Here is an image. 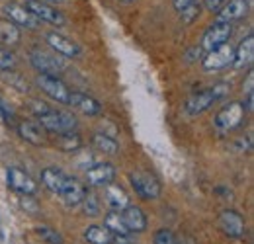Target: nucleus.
<instances>
[{
	"mask_svg": "<svg viewBox=\"0 0 254 244\" xmlns=\"http://www.w3.org/2000/svg\"><path fill=\"white\" fill-rule=\"evenodd\" d=\"M197 59H203V51L201 47H191L190 51L186 53V61H197Z\"/></svg>",
	"mask_w": 254,
	"mask_h": 244,
	"instance_id": "obj_37",
	"label": "nucleus"
},
{
	"mask_svg": "<svg viewBox=\"0 0 254 244\" xmlns=\"http://www.w3.org/2000/svg\"><path fill=\"white\" fill-rule=\"evenodd\" d=\"M104 201L108 203V207L112 211H124L129 205V195L126 193V189L118 183H108L104 189Z\"/></svg>",
	"mask_w": 254,
	"mask_h": 244,
	"instance_id": "obj_18",
	"label": "nucleus"
},
{
	"mask_svg": "<svg viewBox=\"0 0 254 244\" xmlns=\"http://www.w3.org/2000/svg\"><path fill=\"white\" fill-rule=\"evenodd\" d=\"M26 8L33 14V18L41 24V22H47L51 26H57V28H63L66 24L64 16L61 14V10H57V6L53 4H47L43 0H26Z\"/></svg>",
	"mask_w": 254,
	"mask_h": 244,
	"instance_id": "obj_3",
	"label": "nucleus"
},
{
	"mask_svg": "<svg viewBox=\"0 0 254 244\" xmlns=\"http://www.w3.org/2000/svg\"><path fill=\"white\" fill-rule=\"evenodd\" d=\"M120 213H122V219H124L129 233H145L147 231V217H145L141 207L127 205L126 209L120 211Z\"/></svg>",
	"mask_w": 254,
	"mask_h": 244,
	"instance_id": "obj_19",
	"label": "nucleus"
},
{
	"mask_svg": "<svg viewBox=\"0 0 254 244\" xmlns=\"http://www.w3.org/2000/svg\"><path fill=\"white\" fill-rule=\"evenodd\" d=\"M64 180H66V174H64L63 170L55 168V166H49V168H45V170L41 172V183H43L51 193L61 195Z\"/></svg>",
	"mask_w": 254,
	"mask_h": 244,
	"instance_id": "obj_20",
	"label": "nucleus"
},
{
	"mask_svg": "<svg viewBox=\"0 0 254 244\" xmlns=\"http://www.w3.org/2000/svg\"><path fill=\"white\" fill-rule=\"evenodd\" d=\"M0 118H2L4 122H8V123L14 120V112L10 110V106H8V104H6L2 98H0Z\"/></svg>",
	"mask_w": 254,
	"mask_h": 244,
	"instance_id": "obj_35",
	"label": "nucleus"
},
{
	"mask_svg": "<svg viewBox=\"0 0 254 244\" xmlns=\"http://www.w3.org/2000/svg\"><path fill=\"white\" fill-rule=\"evenodd\" d=\"M199 12H201V6L193 2L190 6H186L184 10H180V18H182V22H184L186 26H190V24H193V22L199 18Z\"/></svg>",
	"mask_w": 254,
	"mask_h": 244,
	"instance_id": "obj_30",
	"label": "nucleus"
},
{
	"mask_svg": "<svg viewBox=\"0 0 254 244\" xmlns=\"http://www.w3.org/2000/svg\"><path fill=\"white\" fill-rule=\"evenodd\" d=\"M37 123H39L45 131L63 135V133H68V131H74L78 122H76V118H74L70 112H64V110H49V112H45L43 116L37 118Z\"/></svg>",
	"mask_w": 254,
	"mask_h": 244,
	"instance_id": "obj_2",
	"label": "nucleus"
},
{
	"mask_svg": "<svg viewBox=\"0 0 254 244\" xmlns=\"http://www.w3.org/2000/svg\"><path fill=\"white\" fill-rule=\"evenodd\" d=\"M4 80L6 82H10V84H16V88L20 92H28V82H24L18 74H14V72H10V76H4Z\"/></svg>",
	"mask_w": 254,
	"mask_h": 244,
	"instance_id": "obj_33",
	"label": "nucleus"
},
{
	"mask_svg": "<svg viewBox=\"0 0 254 244\" xmlns=\"http://www.w3.org/2000/svg\"><path fill=\"white\" fill-rule=\"evenodd\" d=\"M30 62L33 64V68L39 70L41 74H55L57 76V72H61L64 68V61L61 55L49 53V51H41V49H32Z\"/></svg>",
	"mask_w": 254,
	"mask_h": 244,
	"instance_id": "obj_6",
	"label": "nucleus"
},
{
	"mask_svg": "<svg viewBox=\"0 0 254 244\" xmlns=\"http://www.w3.org/2000/svg\"><path fill=\"white\" fill-rule=\"evenodd\" d=\"M6 176H8V185L22 195H33L37 191V182L20 168H8Z\"/></svg>",
	"mask_w": 254,
	"mask_h": 244,
	"instance_id": "obj_13",
	"label": "nucleus"
},
{
	"mask_svg": "<svg viewBox=\"0 0 254 244\" xmlns=\"http://www.w3.org/2000/svg\"><path fill=\"white\" fill-rule=\"evenodd\" d=\"M92 143L98 151L106 154H118L120 153V143L112 137V135H106V133H96L92 137Z\"/></svg>",
	"mask_w": 254,
	"mask_h": 244,
	"instance_id": "obj_26",
	"label": "nucleus"
},
{
	"mask_svg": "<svg viewBox=\"0 0 254 244\" xmlns=\"http://www.w3.org/2000/svg\"><path fill=\"white\" fill-rule=\"evenodd\" d=\"M32 110H33V112H35V116L39 118V116H43L45 112H49L51 108H49V106H47L45 102H39V100H33V102H32Z\"/></svg>",
	"mask_w": 254,
	"mask_h": 244,
	"instance_id": "obj_36",
	"label": "nucleus"
},
{
	"mask_svg": "<svg viewBox=\"0 0 254 244\" xmlns=\"http://www.w3.org/2000/svg\"><path fill=\"white\" fill-rule=\"evenodd\" d=\"M22 207H24V209H30L32 213H37V203L33 201L32 195H24V197H22Z\"/></svg>",
	"mask_w": 254,
	"mask_h": 244,
	"instance_id": "obj_38",
	"label": "nucleus"
},
{
	"mask_svg": "<svg viewBox=\"0 0 254 244\" xmlns=\"http://www.w3.org/2000/svg\"><path fill=\"white\" fill-rule=\"evenodd\" d=\"M37 86L45 92L51 100H55L59 104H68L70 90L59 76H55V74H39L37 76Z\"/></svg>",
	"mask_w": 254,
	"mask_h": 244,
	"instance_id": "obj_9",
	"label": "nucleus"
},
{
	"mask_svg": "<svg viewBox=\"0 0 254 244\" xmlns=\"http://www.w3.org/2000/svg\"><path fill=\"white\" fill-rule=\"evenodd\" d=\"M20 28L14 26L10 20H0V43L2 45H18L20 43Z\"/></svg>",
	"mask_w": 254,
	"mask_h": 244,
	"instance_id": "obj_24",
	"label": "nucleus"
},
{
	"mask_svg": "<svg viewBox=\"0 0 254 244\" xmlns=\"http://www.w3.org/2000/svg\"><path fill=\"white\" fill-rule=\"evenodd\" d=\"M233 35V24L229 22H215L211 28H207V31L201 37V51H213L217 47H221L225 43H229Z\"/></svg>",
	"mask_w": 254,
	"mask_h": 244,
	"instance_id": "obj_7",
	"label": "nucleus"
},
{
	"mask_svg": "<svg viewBox=\"0 0 254 244\" xmlns=\"http://www.w3.org/2000/svg\"><path fill=\"white\" fill-rule=\"evenodd\" d=\"M116 178V168L110 162H98L86 168V182L92 187H106L108 183L114 182Z\"/></svg>",
	"mask_w": 254,
	"mask_h": 244,
	"instance_id": "obj_12",
	"label": "nucleus"
},
{
	"mask_svg": "<svg viewBox=\"0 0 254 244\" xmlns=\"http://www.w3.org/2000/svg\"><path fill=\"white\" fill-rule=\"evenodd\" d=\"M254 57V35H247L241 43H239V47L235 49V61H233V66L235 68H245L247 64H251Z\"/></svg>",
	"mask_w": 254,
	"mask_h": 244,
	"instance_id": "obj_21",
	"label": "nucleus"
},
{
	"mask_svg": "<svg viewBox=\"0 0 254 244\" xmlns=\"http://www.w3.org/2000/svg\"><path fill=\"white\" fill-rule=\"evenodd\" d=\"M35 233H37V237L45 244H64L61 233H57L55 229H51V227H47V225H39V227L35 229Z\"/></svg>",
	"mask_w": 254,
	"mask_h": 244,
	"instance_id": "obj_28",
	"label": "nucleus"
},
{
	"mask_svg": "<svg viewBox=\"0 0 254 244\" xmlns=\"http://www.w3.org/2000/svg\"><path fill=\"white\" fill-rule=\"evenodd\" d=\"M84 195H86V185L80 182V180H76V178L66 176L63 191H61V197H63L64 205L66 207H76V205L82 203Z\"/></svg>",
	"mask_w": 254,
	"mask_h": 244,
	"instance_id": "obj_16",
	"label": "nucleus"
},
{
	"mask_svg": "<svg viewBox=\"0 0 254 244\" xmlns=\"http://www.w3.org/2000/svg\"><path fill=\"white\" fill-rule=\"evenodd\" d=\"M233 61H235V47L231 43H225L213 51H207V55H203L201 59V64H203V70L217 72V70L227 68L229 64H233Z\"/></svg>",
	"mask_w": 254,
	"mask_h": 244,
	"instance_id": "obj_8",
	"label": "nucleus"
},
{
	"mask_svg": "<svg viewBox=\"0 0 254 244\" xmlns=\"http://www.w3.org/2000/svg\"><path fill=\"white\" fill-rule=\"evenodd\" d=\"M225 2H227V0H203V8H205L207 12H211V14H217L223 8Z\"/></svg>",
	"mask_w": 254,
	"mask_h": 244,
	"instance_id": "obj_34",
	"label": "nucleus"
},
{
	"mask_svg": "<svg viewBox=\"0 0 254 244\" xmlns=\"http://www.w3.org/2000/svg\"><path fill=\"white\" fill-rule=\"evenodd\" d=\"M229 92H231V84H227V82H219V84L209 86L205 90L195 92V94H191L190 98H188L184 110H186L188 116H199V114L207 112L215 102L223 100Z\"/></svg>",
	"mask_w": 254,
	"mask_h": 244,
	"instance_id": "obj_1",
	"label": "nucleus"
},
{
	"mask_svg": "<svg viewBox=\"0 0 254 244\" xmlns=\"http://www.w3.org/2000/svg\"><path fill=\"white\" fill-rule=\"evenodd\" d=\"M195 0H172V4H174V8L180 12V10H184L186 6H190V4H193Z\"/></svg>",
	"mask_w": 254,
	"mask_h": 244,
	"instance_id": "obj_39",
	"label": "nucleus"
},
{
	"mask_svg": "<svg viewBox=\"0 0 254 244\" xmlns=\"http://www.w3.org/2000/svg\"><path fill=\"white\" fill-rule=\"evenodd\" d=\"M104 227H106L114 237H129V235H131V233L127 231L124 219H122V213H118V211L108 213L104 217Z\"/></svg>",
	"mask_w": 254,
	"mask_h": 244,
	"instance_id": "obj_25",
	"label": "nucleus"
},
{
	"mask_svg": "<svg viewBox=\"0 0 254 244\" xmlns=\"http://www.w3.org/2000/svg\"><path fill=\"white\" fill-rule=\"evenodd\" d=\"M4 14H6V20H10L14 26H22V28H28V30H37L39 28V22L33 18V14L22 4H16V2H8L4 6Z\"/></svg>",
	"mask_w": 254,
	"mask_h": 244,
	"instance_id": "obj_11",
	"label": "nucleus"
},
{
	"mask_svg": "<svg viewBox=\"0 0 254 244\" xmlns=\"http://www.w3.org/2000/svg\"><path fill=\"white\" fill-rule=\"evenodd\" d=\"M219 227L231 239H241L245 235V219L241 217V213H237L233 209H225L219 215Z\"/></svg>",
	"mask_w": 254,
	"mask_h": 244,
	"instance_id": "obj_15",
	"label": "nucleus"
},
{
	"mask_svg": "<svg viewBox=\"0 0 254 244\" xmlns=\"http://www.w3.org/2000/svg\"><path fill=\"white\" fill-rule=\"evenodd\" d=\"M18 133L24 141L32 145H43L45 143V129L37 122H22L18 125Z\"/></svg>",
	"mask_w": 254,
	"mask_h": 244,
	"instance_id": "obj_22",
	"label": "nucleus"
},
{
	"mask_svg": "<svg viewBox=\"0 0 254 244\" xmlns=\"http://www.w3.org/2000/svg\"><path fill=\"white\" fill-rule=\"evenodd\" d=\"M14 64H16V57H14V53L0 45V70H12V68H14Z\"/></svg>",
	"mask_w": 254,
	"mask_h": 244,
	"instance_id": "obj_31",
	"label": "nucleus"
},
{
	"mask_svg": "<svg viewBox=\"0 0 254 244\" xmlns=\"http://www.w3.org/2000/svg\"><path fill=\"white\" fill-rule=\"evenodd\" d=\"M245 108H243V104L241 102H231V104H227L225 108H223L221 112L215 116V129L219 131V133H227V131H233L235 127H239L243 120H245Z\"/></svg>",
	"mask_w": 254,
	"mask_h": 244,
	"instance_id": "obj_5",
	"label": "nucleus"
},
{
	"mask_svg": "<svg viewBox=\"0 0 254 244\" xmlns=\"http://www.w3.org/2000/svg\"><path fill=\"white\" fill-rule=\"evenodd\" d=\"M84 239L88 244H114V235L104 225H90L84 231Z\"/></svg>",
	"mask_w": 254,
	"mask_h": 244,
	"instance_id": "obj_23",
	"label": "nucleus"
},
{
	"mask_svg": "<svg viewBox=\"0 0 254 244\" xmlns=\"http://www.w3.org/2000/svg\"><path fill=\"white\" fill-rule=\"evenodd\" d=\"M155 244H178L176 241V237L168 231V229H159L157 233H155Z\"/></svg>",
	"mask_w": 254,
	"mask_h": 244,
	"instance_id": "obj_32",
	"label": "nucleus"
},
{
	"mask_svg": "<svg viewBox=\"0 0 254 244\" xmlns=\"http://www.w3.org/2000/svg\"><path fill=\"white\" fill-rule=\"evenodd\" d=\"M68 106H72L74 110H78L80 114L90 116V118L102 114V104H100L96 98L88 96V94H82V92H70V96H68Z\"/></svg>",
	"mask_w": 254,
	"mask_h": 244,
	"instance_id": "obj_14",
	"label": "nucleus"
},
{
	"mask_svg": "<svg viewBox=\"0 0 254 244\" xmlns=\"http://www.w3.org/2000/svg\"><path fill=\"white\" fill-rule=\"evenodd\" d=\"M129 182L133 185L135 193L141 197V199H157L162 191L160 182L149 172H131L129 174Z\"/></svg>",
	"mask_w": 254,
	"mask_h": 244,
	"instance_id": "obj_4",
	"label": "nucleus"
},
{
	"mask_svg": "<svg viewBox=\"0 0 254 244\" xmlns=\"http://www.w3.org/2000/svg\"><path fill=\"white\" fill-rule=\"evenodd\" d=\"M122 2H133V0H122Z\"/></svg>",
	"mask_w": 254,
	"mask_h": 244,
	"instance_id": "obj_42",
	"label": "nucleus"
},
{
	"mask_svg": "<svg viewBox=\"0 0 254 244\" xmlns=\"http://www.w3.org/2000/svg\"><path fill=\"white\" fill-rule=\"evenodd\" d=\"M253 80H254V74L253 72H249V76H247V94H253Z\"/></svg>",
	"mask_w": 254,
	"mask_h": 244,
	"instance_id": "obj_40",
	"label": "nucleus"
},
{
	"mask_svg": "<svg viewBox=\"0 0 254 244\" xmlns=\"http://www.w3.org/2000/svg\"><path fill=\"white\" fill-rule=\"evenodd\" d=\"M80 205L84 207V213L88 215V217H98L100 215V201H98V197H96L94 193L86 191V195H84Z\"/></svg>",
	"mask_w": 254,
	"mask_h": 244,
	"instance_id": "obj_29",
	"label": "nucleus"
},
{
	"mask_svg": "<svg viewBox=\"0 0 254 244\" xmlns=\"http://www.w3.org/2000/svg\"><path fill=\"white\" fill-rule=\"evenodd\" d=\"M45 41L47 45L61 57H66V59H76L80 57V47L76 41H72L70 37H64L63 33H57V31H49L45 35Z\"/></svg>",
	"mask_w": 254,
	"mask_h": 244,
	"instance_id": "obj_10",
	"label": "nucleus"
},
{
	"mask_svg": "<svg viewBox=\"0 0 254 244\" xmlns=\"http://www.w3.org/2000/svg\"><path fill=\"white\" fill-rule=\"evenodd\" d=\"M57 143H59V147L63 149L64 153H74V151H78V149L82 147V139H80V135L74 133V131H68V133L59 135Z\"/></svg>",
	"mask_w": 254,
	"mask_h": 244,
	"instance_id": "obj_27",
	"label": "nucleus"
},
{
	"mask_svg": "<svg viewBox=\"0 0 254 244\" xmlns=\"http://www.w3.org/2000/svg\"><path fill=\"white\" fill-rule=\"evenodd\" d=\"M249 14V0H227L223 4V8L217 12L219 22H237L241 18H245Z\"/></svg>",
	"mask_w": 254,
	"mask_h": 244,
	"instance_id": "obj_17",
	"label": "nucleus"
},
{
	"mask_svg": "<svg viewBox=\"0 0 254 244\" xmlns=\"http://www.w3.org/2000/svg\"><path fill=\"white\" fill-rule=\"evenodd\" d=\"M43 2H47V4H53V6H57V4H63L64 0H43Z\"/></svg>",
	"mask_w": 254,
	"mask_h": 244,
	"instance_id": "obj_41",
	"label": "nucleus"
}]
</instances>
